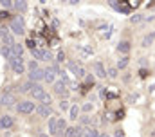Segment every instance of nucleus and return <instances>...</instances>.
Here are the masks:
<instances>
[{"mask_svg": "<svg viewBox=\"0 0 155 137\" xmlns=\"http://www.w3.org/2000/svg\"><path fill=\"white\" fill-rule=\"evenodd\" d=\"M9 29H11L15 34H24L25 33V27H24V20H22V16H15V18L11 20V24H9Z\"/></svg>", "mask_w": 155, "mask_h": 137, "instance_id": "f257e3e1", "label": "nucleus"}, {"mask_svg": "<svg viewBox=\"0 0 155 137\" xmlns=\"http://www.w3.org/2000/svg\"><path fill=\"white\" fill-rule=\"evenodd\" d=\"M18 112L20 114H33L35 110H36V105L33 101H22V103H18Z\"/></svg>", "mask_w": 155, "mask_h": 137, "instance_id": "f03ea898", "label": "nucleus"}, {"mask_svg": "<svg viewBox=\"0 0 155 137\" xmlns=\"http://www.w3.org/2000/svg\"><path fill=\"white\" fill-rule=\"evenodd\" d=\"M54 92H56L58 96H63V98L69 94V89H67V85H65V81H63V79L54 83Z\"/></svg>", "mask_w": 155, "mask_h": 137, "instance_id": "7ed1b4c3", "label": "nucleus"}, {"mask_svg": "<svg viewBox=\"0 0 155 137\" xmlns=\"http://www.w3.org/2000/svg\"><path fill=\"white\" fill-rule=\"evenodd\" d=\"M31 94H33V98H35V99H40V101L47 96V94H45V89H43L41 85H36V83H35V87H33Z\"/></svg>", "mask_w": 155, "mask_h": 137, "instance_id": "20e7f679", "label": "nucleus"}, {"mask_svg": "<svg viewBox=\"0 0 155 137\" xmlns=\"http://www.w3.org/2000/svg\"><path fill=\"white\" fill-rule=\"evenodd\" d=\"M43 74H45V70L43 68H33L31 70V74H29V81H40V79H43Z\"/></svg>", "mask_w": 155, "mask_h": 137, "instance_id": "39448f33", "label": "nucleus"}, {"mask_svg": "<svg viewBox=\"0 0 155 137\" xmlns=\"http://www.w3.org/2000/svg\"><path fill=\"white\" fill-rule=\"evenodd\" d=\"M11 67H13L15 72L22 74V72H24V60H22V58H13V60H11Z\"/></svg>", "mask_w": 155, "mask_h": 137, "instance_id": "423d86ee", "label": "nucleus"}, {"mask_svg": "<svg viewBox=\"0 0 155 137\" xmlns=\"http://www.w3.org/2000/svg\"><path fill=\"white\" fill-rule=\"evenodd\" d=\"M69 68L76 74V78H83V76L87 74V72H85V68L81 67V65H78V63H74V62H71V63H69Z\"/></svg>", "mask_w": 155, "mask_h": 137, "instance_id": "0eeeda50", "label": "nucleus"}, {"mask_svg": "<svg viewBox=\"0 0 155 137\" xmlns=\"http://www.w3.org/2000/svg\"><path fill=\"white\" fill-rule=\"evenodd\" d=\"M0 103H2L4 106H13V105L16 103V99H15V96H13V94H9V92H7V94H4V96L0 98Z\"/></svg>", "mask_w": 155, "mask_h": 137, "instance_id": "6e6552de", "label": "nucleus"}, {"mask_svg": "<svg viewBox=\"0 0 155 137\" xmlns=\"http://www.w3.org/2000/svg\"><path fill=\"white\" fill-rule=\"evenodd\" d=\"M92 68H94L96 76H99V78H105V76H107L105 67H103V63H101V62H94V63H92Z\"/></svg>", "mask_w": 155, "mask_h": 137, "instance_id": "1a4fd4ad", "label": "nucleus"}, {"mask_svg": "<svg viewBox=\"0 0 155 137\" xmlns=\"http://www.w3.org/2000/svg\"><path fill=\"white\" fill-rule=\"evenodd\" d=\"M36 110H38V114L41 115V117H47V115H51V114H52V108H51V105H43V103L40 105Z\"/></svg>", "mask_w": 155, "mask_h": 137, "instance_id": "9d476101", "label": "nucleus"}, {"mask_svg": "<svg viewBox=\"0 0 155 137\" xmlns=\"http://www.w3.org/2000/svg\"><path fill=\"white\" fill-rule=\"evenodd\" d=\"M33 56H35L36 60H49V58H51L49 51H40V49H33Z\"/></svg>", "mask_w": 155, "mask_h": 137, "instance_id": "9b49d317", "label": "nucleus"}, {"mask_svg": "<svg viewBox=\"0 0 155 137\" xmlns=\"http://www.w3.org/2000/svg\"><path fill=\"white\" fill-rule=\"evenodd\" d=\"M13 123H15V119H13L11 115H2V117H0V126H2V128H11Z\"/></svg>", "mask_w": 155, "mask_h": 137, "instance_id": "f8f14e48", "label": "nucleus"}, {"mask_svg": "<svg viewBox=\"0 0 155 137\" xmlns=\"http://www.w3.org/2000/svg\"><path fill=\"white\" fill-rule=\"evenodd\" d=\"M65 130H67V123H65V119H58V123H56V134H54V135L60 137Z\"/></svg>", "mask_w": 155, "mask_h": 137, "instance_id": "ddd939ff", "label": "nucleus"}, {"mask_svg": "<svg viewBox=\"0 0 155 137\" xmlns=\"http://www.w3.org/2000/svg\"><path fill=\"white\" fill-rule=\"evenodd\" d=\"M0 52H2V56H4V58H7L9 62L15 58V56H13V51H11V47H7V45H4V47L0 49Z\"/></svg>", "mask_w": 155, "mask_h": 137, "instance_id": "4468645a", "label": "nucleus"}, {"mask_svg": "<svg viewBox=\"0 0 155 137\" xmlns=\"http://www.w3.org/2000/svg\"><path fill=\"white\" fill-rule=\"evenodd\" d=\"M65 137H81V128H67Z\"/></svg>", "mask_w": 155, "mask_h": 137, "instance_id": "2eb2a0df", "label": "nucleus"}, {"mask_svg": "<svg viewBox=\"0 0 155 137\" xmlns=\"http://www.w3.org/2000/svg\"><path fill=\"white\" fill-rule=\"evenodd\" d=\"M97 130L96 128H85V130H81V137H97Z\"/></svg>", "mask_w": 155, "mask_h": 137, "instance_id": "dca6fc26", "label": "nucleus"}, {"mask_svg": "<svg viewBox=\"0 0 155 137\" xmlns=\"http://www.w3.org/2000/svg\"><path fill=\"white\" fill-rule=\"evenodd\" d=\"M117 51L123 52V54H128V52H130V42H121V43L117 45Z\"/></svg>", "mask_w": 155, "mask_h": 137, "instance_id": "f3484780", "label": "nucleus"}, {"mask_svg": "<svg viewBox=\"0 0 155 137\" xmlns=\"http://www.w3.org/2000/svg\"><path fill=\"white\" fill-rule=\"evenodd\" d=\"M153 40H155V33L146 34V36L143 38V47H148V45H152V43H153Z\"/></svg>", "mask_w": 155, "mask_h": 137, "instance_id": "a211bd4d", "label": "nucleus"}, {"mask_svg": "<svg viewBox=\"0 0 155 137\" xmlns=\"http://www.w3.org/2000/svg\"><path fill=\"white\" fill-rule=\"evenodd\" d=\"M128 63H130V58H128V56H123V58L117 62V68H119V70H121V68H126Z\"/></svg>", "mask_w": 155, "mask_h": 137, "instance_id": "6ab92c4d", "label": "nucleus"}, {"mask_svg": "<svg viewBox=\"0 0 155 137\" xmlns=\"http://www.w3.org/2000/svg\"><path fill=\"white\" fill-rule=\"evenodd\" d=\"M33 87H35V83H33V81H27V83H24V85H22V89H20V92H24V94H27V92H31V90H33Z\"/></svg>", "mask_w": 155, "mask_h": 137, "instance_id": "aec40b11", "label": "nucleus"}, {"mask_svg": "<svg viewBox=\"0 0 155 137\" xmlns=\"http://www.w3.org/2000/svg\"><path fill=\"white\" fill-rule=\"evenodd\" d=\"M56 123H58L56 117H51V119H49V132H51V134H56Z\"/></svg>", "mask_w": 155, "mask_h": 137, "instance_id": "412c9836", "label": "nucleus"}, {"mask_svg": "<svg viewBox=\"0 0 155 137\" xmlns=\"http://www.w3.org/2000/svg\"><path fill=\"white\" fill-rule=\"evenodd\" d=\"M13 5L16 7V11H22V13H24V11L27 9V4H25V2H15Z\"/></svg>", "mask_w": 155, "mask_h": 137, "instance_id": "4be33fe9", "label": "nucleus"}, {"mask_svg": "<svg viewBox=\"0 0 155 137\" xmlns=\"http://www.w3.org/2000/svg\"><path fill=\"white\" fill-rule=\"evenodd\" d=\"M144 20V16H141V15H134V16H130V22L132 24H139V22H143Z\"/></svg>", "mask_w": 155, "mask_h": 137, "instance_id": "5701e85b", "label": "nucleus"}, {"mask_svg": "<svg viewBox=\"0 0 155 137\" xmlns=\"http://www.w3.org/2000/svg\"><path fill=\"white\" fill-rule=\"evenodd\" d=\"M81 123H83V125H94L96 121H94V117H90V115H85V117H81Z\"/></svg>", "mask_w": 155, "mask_h": 137, "instance_id": "b1692460", "label": "nucleus"}, {"mask_svg": "<svg viewBox=\"0 0 155 137\" xmlns=\"http://www.w3.org/2000/svg\"><path fill=\"white\" fill-rule=\"evenodd\" d=\"M78 114H79V108H78L76 105H74V106H71V117H72V119H76Z\"/></svg>", "mask_w": 155, "mask_h": 137, "instance_id": "393cba45", "label": "nucleus"}, {"mask_svg": "<svg viewBox=\"0 0 155 137\" xmlns=\"http://www.w3.org/2000/svg\"><path fill=\"white\" fill-rule=\"evenodd\" d=\"M5 36H9V29L7 27H0V38H5Z\"/></svg>", "mask_w": 155, "mask_h": 137, "instance_id": "a878e982", "label": "nucleus"}, {"mask_svg": "<svg viewBox=\"0 0 155 137\" xmlns=\"http://www.w3.org/2000/svg\"><path fill=\"white\" fill-rule=\"evenodd\" d=\"M0 4H2V7H5V9H7V7H13V0H2Z\"/></svg>", "mask_w": 155, "mask_h": 137, "instance_id": "bb28decb", "label": "nucleus"}, {"mask_svg": "<svg viewBox=\"0 0 155 137\" xmlns=\"http://www.w3.org/2000/svg\"><path fill=\"white\" fill-rule=\"evenodd\" d=\"M56 58H58V62H63V60H65V52H63V51H60V52L56 54Z\"/></svg>", "mask_w": 155, "mask_h": 137, "instance_id": "cd10ccee", "label": "nucleus"}, {"mask_svg": "<svg viewBox=\"0 0 155 137\" xmlns=\"http://www.w3.org/2000/svg\"><path fill=\"white\" fill-rule=\"evenodd\" d=\"M107 74H108L110 78H116V76H117V68H110V70H108Z\"/></svg>", "mask_w": 155, "mask_h": 137, "instance_id": "c85d7f7f", "label": "nucleus"}, {"mask_svg": "<svg viewBox=\"0 0 155 137\" xmlns=\"http://www.w3.org/2000/svg\"><path fill=\"white\" fill-rule=\"evenodd\" d=\"M60 106H61V110H67V108H69V101H67V99H63V101L60 103Z\"/></svg>", "mask_w": 155, "mask_h": 137, "instance_id": "c756f323", "label": "nucleus"}, {"mask_svg": "<svg viewBox=\"0 0 155 137\" xmlns=\"http://www.w3.org/2000/svg\"><path fill=\"white\" fill-rule=\"evenodd\" d=\"M87 85H94V76H87Z\"/></svg>", "mask_w": 155, "mask_h": 137, "instance_id": "7c9ffc66", "label": "nucleus"}, {"mask_svg": "<svg viewBox=\"0 0 155 137\" xmlns=\"http://www.w3.org/2000/svg\"><path fill=\"white\" fill-rule=\"evenodd\" d=\"M27 47H29L31 51H33V49H36V47H35V42H33V40H27Z\"/></svg>", "mask_w": 155, "mask_h": 137, "instance_id": "2f4dec72", "label": "nucleus"}, {"mask_svg": "<svg viewBox=\"0 0 155 137\" xmlns=\"http://www.w3.org/2000/svg\"><path fill=\"white\" fill-rule=\"evenodd\" d=\"M4 18H9V13L7 11H2L0 13V20H4Z\"/></svg>", "mask_w": 155, "mask_h": 137, "instance_id": "473e14b6", "label": "nucleus"}, {"mask_svg": "<svg viewBox=\"0 0 155 137\" xmlns=\"http://www.w3.org/2000/svg\"><path fill=\"white\" fill-rule=\"evenodd\" d=\"M83 110H85V112H88V110H92V105H90V103H87V105H83Z\"/></svg>", "mask_w": 155, "mask_h": 137, "instance_id": "72a5a7b5", "label": "nucleus"}, {"mask_svg": "<svg viewBox=\"0 0 155 137\" xmlns=\"http://www.w3.org/2000/svg\"><path fill=\"white\" fill-rule=\"evenodd\" d=\"M29 67H31V70H33V68H38V63H36V62H31Z\"/></svg>", "mask_w": 155, "mask_h": 137, "instance_id": "f704fd0d", "label": "nucleus"}, {"mask_svg": "<svg viewBox=\"0 0 155 137\" xmlns=\"http://www.w3.org/2000/svg\"><path fill=\"white\" fill-rule=\"evenodd\" d=\"M139 74H141V78H146V76H148V72H146L144 68H141V72H139Z\"/></svg>", "mask_w": 155, "mask_h": 137, "instance_id": "c9c22d12", "label": "nucleus"}, {"mask_svg": "<svg viewBox=\"0 0 155 137\" xmlns=\"http://www.w3.org/2000/svg\"><path fill=\"white\" fill-rule=\"evenodd\" d=\"M116 137H124V134H123L121 130H117V132H116Z\"/></svg>", "mask_w": 155, "mask_h": 137, "instance_id": "e433bc0d", "label": "nucleus"}, {"mask_svg": "<svg viewBox=\"0 0 155 137\" xmlns=\"http://www.w3.org/2000/svg\"><path fill=\"white\" fill-rule=\"evenodd\" d=\"M97 137H108V135H105V134H99V135H97Z\"/></svg>", "mask_w": 155, "mask_h": 137, "instance_id": "4c0bfd02", "label": "nucleus"}]
</instances>
